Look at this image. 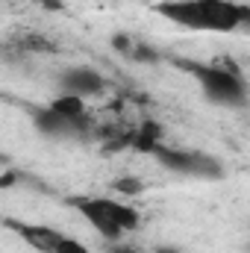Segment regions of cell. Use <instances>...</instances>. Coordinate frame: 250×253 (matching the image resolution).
I'll return each instance as SVG.
<instances>
[{"instance_id":"6da1fadb","label":"cell","mask_w":250,"mask_h":253,"mask_svg":"<svg viewBox=\"0 0 250 253\" xmlns=\"http://www.w3.org/2000/svg\"><path fill=\"white\" fill-rule=\"evenodd\" d=\"M153 9L165 21L197 33H236L250 27V6L236 0H165Z\"/></svg>"},{"instance_id":"7a4b0ae2","label":"cell","mask_w":250,"mask_h":253,"mask_svg":"<svg viewBox=\"0 0 250 253\" xmlns=\"http://www.w3.org/2000/svg\"><path fill=\"white\" fill-rule=\"evenodd\" d=\"M74 209L109 242L124 239L126 233H132L141 221V215L124 203V200H112V197H80L74 200Z\"/></svg>"},{"instance_id":"3957f363","label":"cell","mask_w":250,"mask_h":253,"mask_svg":"<svg viewBox=\"0 0 250 253\" xmlns=\"http://www.w3.org/2000/svg\"><path fill=\"white\" fill-rule=\"evenodd\" d=\"M177 65L197 80V85L203 88V94L212 103H221V106H245L248 103V85L239 74H230V71L212 68V65H194V62H177Z\"/></svg>"},{"instance_id":"277c9868","label":"cell","mask_w":250,"mask_h":253,"mask_svg":"<svg viewBox=\"0 0 250 253\" xmlns=\"http://www.w3.org/2000/svg\"><path fill=\"white\" fill-rule=\"evenodd\" d=\"M156 156L165 168L177 174H191V177H221V162L200 153V150H168L156 147Z\"/></svg>"},{"instance_id":"5b68a950","label":"cell","mask_w":250,"mask_h":253,"mask_svg":"<svg viewBox=\"0 0 250 253\" xmlns=\"http://www.w3.org/2000/svg\"><path fill=\"white\" fill-rule=\"evenodd\" d=\"M6 227L9 230H15L30 248L36 253H59L62 248L65 236L59 230H53V227H42V224H18V221H6Z\"/></svg>"},{"instance_id":"8992f818","label":"cell","mask_w":250,"mask_h":253,"mask_svg":"<svg viewBox=\"0 0 250 253\" xmlns=\"http://www.w3.org/2000/svg\"><path fill=\"white\" fill-rule=\"evenodd\" d=\"M59 85H62V94H74V97L85 100L91 94H100L106 83L94 68H71L59 77Z\"/></svg>"},{"instance_id":"52a82bcc","label":"cell","mask_w":250,"mask_h":253,"mask_svg":"<svg viewBox=\"0 0 250 253\" xmlns=\"http://www.w3.org/2000/svg\"><path fill=\"white\" fill-rule=\"evenodd\" d=\"M33 121L39 126V132L44 135H53V138H68V135H77L83 129V121H74V118H65L53 109H36L33 112Z\"/></svg>"},{"instance_id":"ba28073f","label":"cell","mask_w":250,"mask_h":253,"mask_svg":"<svg viewBox=\"0 0 250 253\" xmlns=\"http://www.w3.org/2000/svg\"><path fill=\"white\" fill-rule=\"evenodd\" d=\"M50 109L65 115V118H74V121H83L85 118V103H83V97H74V94H59L50 103Z\"/></svg>"},{"instance_id":"9c48e42d","label":"cell","mask_w":250,"mask_h":253,"mask_svg":"<svg viewBox=\"0 0 250 253\" xmlns=\"http://www.w3.org/2000/svg\"><path fill=\"white\" fill-rule=\"evenodd\" d=\"M59 253H88V251H85V245H80L77 239L65 236V242H62V248H59Z\"/></svg>"},{"instance_id":"30bf717a","label":"cell","mask_w":250,"mask_h":253,"mask_svg":"<svg viewBox=\"0 0 250 253\" xmlns=\"http://www.w3.org/2000/svg\"><path fill=\"white\" fill-rule=\"evenodd\" d=\"M115 189L124 191V194H135V191H141V183H135V180H121V183H115Z\"/></svg>"}]
</instances>
